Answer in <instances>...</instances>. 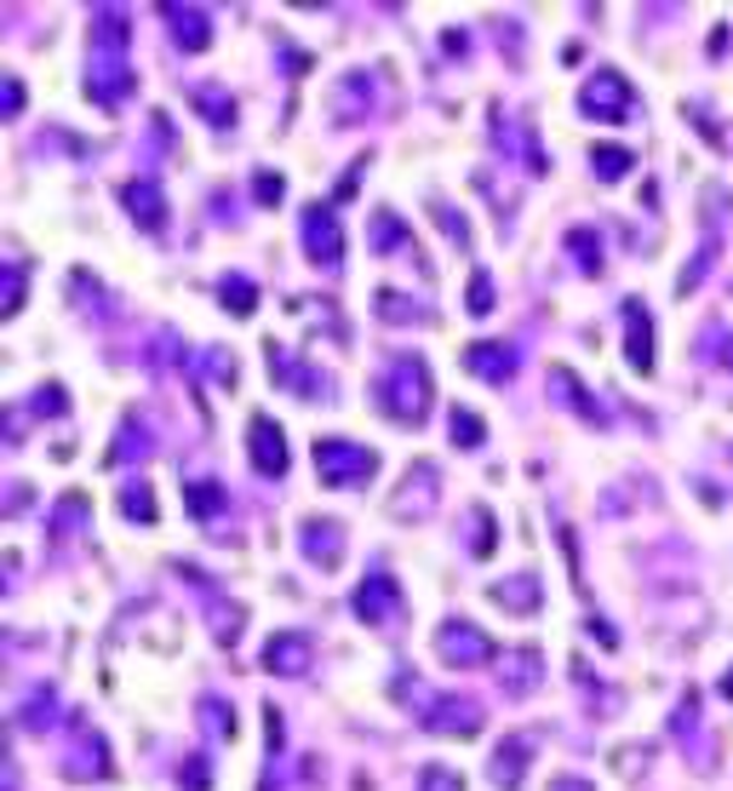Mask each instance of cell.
<instances>
[{
  "label": "cell",
  "instance_id": "obj_41",
  "mask_svg": "<svg viewBox=\"0 0 733 791\" xmlns=\"http://www.w3.org/2000/svg\"><path fill=\"white\" fill-rule=\"evenodd\" d=\"M487 551H493V516L476 511V557H487Z\"/></svg>",
  "mask_w": 733,
  "mask_h": 791
},
{
  "label": "cell",
  "instance_id": "obj_32",
  "mask_svg": "<svg viewBox=\"0 0 733 791\" xmlns=\"http://www.w3.org/2000/svg\"><path fill=\"white\" fill-rule=\"evenodd\" d=\"M447 424H453V448H481V442H487L481 413H471V408H453V413H447Z\"/></svg>",
  "mask_w": 733,
  "mask_h": 791
},
{
  "label": "cell",
  "instance_id": "obj_8",
  "mask_svg": "<svg viewBox=\"0 0 733 791\" xmlns=\"http://www.w3.org/2000/svg\"><path fill=\"white\" fill-rule=\"evenodd\" d=\"M464 368H471L481 384H511L522 356H516L511 339H476V344H464Z\"/></svg>",
  "mask_w": 733,
  "mask_h": 791
},
{
  "label": "cell",
  "instance_id": "obj_47",
  "mask_svg": "<svg viewBox=\"0 0 733 791\" xmlns=\"http://www.w3.org/2000/svg\"><path fill=\"white\" fill-rule=\"evenodd\" d=\"M722 694H728V700H733V672H728V677H722Z\"/></svg>",
  "mask_w": 733,
  "mask_h": 791
},
{
  "label": "cell",
  "instance_id": "obj_26",
  "mask_svg": "<svg viewBox=\"0 0 733 791\" xmlns=\"http://www.w3.org/2000/svg\"><path fill=\"white\" fill-rule=\"evenodd\" d=\"M190 104L201 110V120H213V127H230V120H235V98L223 87H195Z\"/></svg>",
  "mask_w": 733,
  "mask_h": 791
},
{
  "label": "cell",
  "instance_id": "obj_45",
  "mask_svg": "<svg viewBox=\"0 0 733 791\" xmlns=\"http://www.w3.org/2000/svg\"><path fill=\"white\" fill-rule=\"evenodd\" d=\"M550 791H596V786L579 780V775H556V780H550Z\"/></svg>",
  "mask_w": 733,
  "mask_h": 791
},
{
  "label": "cell",
  "instance_id": "obj_3",
  "mask_svg": "<svg viewBox=\"0 0 733 791\" xmlns=\"http://www.w3.org/2000/svg\"><path fill=\"white\" fill-rule=\"evenodd\" d=\"M316 471H321L327 488H361L366 476H378V454L350 442V436H321L316 442Z\"/></svg>",
  "mask_w": 733,
  "mask_h": 791
},
{
  "label": "cell",
  "instance_id": "obj_27",
  "mask_svg": "<svg viewBox=\"0 0 733 791\" xmlns=\"http://www.w3.org/2000/svg\"><path fill=\"white\" fill-rule=\"evenodd\" d=\"M401 247H413V235H407V225L390 207H378L373 213V253H401Z\"/></svg>",
  "mask_w": 733,
  "mask_h": 791
},
{
  "label": "cell",
  "instance_id": "obj_1",
  "mask_svg": "<svg viewBox=\"0 0 733 791\" xmlns=\"http://www.w3.org/2000/svg\"><path fill=\"white\" fill-rule=\"evenodd\" d=\"M127 35H132L127 7H98V24H92V75H87V92H92L98 110H115L120 98L132 92Z\"/></svg>",
  "mask_w": 733,
  "mask_h": 791
},
{
  "label": "cell",
  "instance_id": "obj_31",
  "mask_svg": "<svg viewBox=\"0 0 733 791\" xmlns=\"http://www.w3.org/2000/svg\"><path fill=\"white\" fill-rule=\"evenodd\" d=\"M567 253L584 276H602V253H596V230H567Z\"/></svg>",
  "mask_w": 733,
  "mask_h": 791
},
{
  "label": "cell",
  "instance_id": "obj_2",
  "mask_svg": "<svg viewBox=\"0 0 733 791\" xmlns=\"http://www.w3.org/2000/svg\"><path fill=\"white\" fill-rule=\"evenodd\" d=\"M373 396L396 424H424V413H430V401H436V384H430V368H424L419 356H396Z\"/></svg>",
  "mask_w": 733,
  "mask_h": 791
},
{
  "label": "cell",
  "instance_id": "obj_44",
  "mask_svg": "<svg viewBox=\"0 0 733 791\" xmlns=\"http://www.w3.org/2000/svg\"><path fill=\"white\" fill-rule=\"evenodd\" d=\"M35 408H40V413H64V391H40Z\"/></svg>",
  "mask_w": 733,
  "mask_h": 791
},
{
  "label": "cell",
  "instance_id": "obj_34",
  "mask_svg": "<svg viewBox=\"0 0 733 791\" xmlns=\"http://www.w3.org/2000/svg\"><path fill=\"white\" fill-rule=\"evenodd\" d=\"M201 723H207L218 740H235V717H230V705H223L218 694H207V700H201Z\"/></svg>",
  "mask_w": 733,
  "mask_h": 791
},
{
  "label": "cell",
  "instance_id": "obj_11",
  "mask_svg": "<svg viewBox=\"0 0 733 791\" xmlns=\"http://www.w3.org/2000/svg\"><path fill=\"white\" fill-rule=\"evenodd\" d=\"M304 253H310L316 264H338L344 258V230H338V218L327 207L304 213Z\"/></svg>",
  "mask_w": 733,
  "mask_h": 791
},
{
  "label": "cell",
  "instance_id": "obj_5",
  "mask_svg": "<svg viewBox=\"0 0 733 791\" xmlns=\"http://www.w3.org/2000/svg\"><path fill=\"white\" fill-rule=\"evenodd\" d=\"M579 110H584L590 120H614V127H619V120L636 115V92H630V80H625L619 69H602V75L584 80Z\"/></svg>",
  "mask_w": 733,
  "mask_h": 791
},
{
  "label": "cell",
  "instance_id": "obj_6",
  "mask_svg": "<svg viewBox=\"0 0 733 791\" xmlns=\"http://www.w3.org/2000/svg\"><path fill=\"white\" fill-rule=\"evenodd\" d=\"M436 660L459 665V672H471V665H487V660H493V637H487L481 625H471V620H441V631H436Z\"/></svg>",
  "mask_w": 733,
  "mask_h": 791
},
{
  "label": "cell",
  "instance_id": "obj_22",
  "mask_svg": "<svg viewBox=\"0 0 733 791\" xmlns=\"http://www.w3.org/2000/svg\"><path fill=\"white\" fill-rule=\"evenodd\" d=\"M550 391H556V396L567 401V408H579L590 424H596V431H607V408H602V401L590 396V391H584V384H579L574 373H567V368H556V373H550Z\"/></svg>",
  "mask_w": 733,
  "mask_h": 791
},
{
  "label": "cell",
  "instance_id": "obj_40",
  "mask_svg": "<svg viewBox=\"0 0 733 791\" xmlns=\"http://www.w3.org/2000/svg\"><path fill=\"white\" fill-rule=\"evenodd\" d=\"M0 304H7V316L24 304V264H12V270L0 276Z\"/></svg>",
  "mask_w": 733,
  "mask_h": 791
},
{
  "label": "cell",
  "instance_id": "obj_21",
  "mask_svg": "<svg viewBox=\"0 0 733 791\" xmlns=\"http://www.w3.org/2000/svg\"><path fill=\"white\" fill-rule=\"evenodd\" d=\"M160 17H167V29H172L178 47H190V52H201L213 40V24H207V12H201V7H160Z\"/></svg>",
  "mask_w": 733,
  "mask_h": 791
},
{
  "label": "cell",
  "instance_id": "obj_38",
  "mask_svg": "<svg viewBox=\"0 0 733 791\" xmlns=\"http://www.w3.org/2000/svg\"><path fill=\"white\" fill-rule=\"evenodd\" d=\"M493 304H499V293H493V276H487V270H476V276H471V316H487V310H493Z\"/></svg>",
  "mask_w": 733,
  "mask_h": 791
},
{
  "label": "cell",
  "instance_id": "obj_36",
  "mask_svg": "<svg viewBox=\"0 0 733 791\" xmlns=\"http://www.w3.org/2000/svg\"><path fill=\"white\" fill-rule=\"evenodd\" d=\"M419 791H464V775H453V768L430 763V768H419Z\"/></svg>",
  "mask_w": 733,
  "mask_h": 791
},
{
  "label": "cell",
  "instance_id": "obj_4",
  "mask_svg": "<svg viewBox=\"0 0 733 791\" xmlns=\"http://www.w3.org/2000/svg\"><path fill=\"white\" fill-rule=\"evenodd\" d=\"M356 614L366 625H378V631H401L407 625V597H401L390 567H373V574L356 585Z\"/></svg>",
  "mask_w": 733,
  "mask_h": 791
},
{
  "label": "cell",
  "instance_id": "obj_20",
  "mask_svg": "<svg viewBox=\"0 0 733 791\" xmlns=\"http://www.w3.org/2000/svg\"><path fill=\"white\" fill-rule=\"evenodd\" d=\"M499 682H504V694H533V688L544 682V660H539V648H516V654L499 665Z\"/></svg>",
  "mask_w": 733,
  "mask_h": 791
},
{
  "label": "cell",
  "instance_id": "obj_12",
  "mask_svg": "<svg viewBox=\"0 0 733 791\" xmlns=\"http://www.w3.org/2000/svg\"><path fill=\"white\" fill-rule=\"evenodd\" d=\"M625 356L636 373H654V316L642 310V298H625Z\"/></svg>",
  "mask_w": 733,
  "mask_h": 791
},
{
  "label": "cell",
  "instance_id": "obj_30",
  "mask_svg": "<svg viewBox=\"0 0 733 791\" xmlns=\"http://www.w3.org/2000/svg\"><path fill=\"white\" fill-rule=\"evenodd\" d=\"M57 717V694H52V688H35V694H29V705H24V712H17V723H24V728H35V735H47V723Z\"/></svg>",
  "mask_w": 733,
  "mask_h": 791
},
{
  "label": "cell",
  "instance_id": "obj_46",
  "mask_svg": "<svg viewBox=\"0 0 733 791\" xmlns=\"http://www.w3.org/2000/svg\"><path fill=\"white\" fill-rule=\"evenodd\" d=\"M722 368H733V333H728V344H722Z\"/></svg>",
  "mask_w": 733,
  "mask_h": 791
},
{
  "label": "cell",
  "instance_id": "obj_35",
  "mask_svg": "<svg viewBox=\"0 0 733 791\" xmlns=\"http://www.w3.org/2000/svg\"><path fill=\"white\" fill-rule=\"evenodd\" d=\"M120 511H127L132 522H144V527H150V522H155V494H150V488H138V482H132V488L120 494Z\"/></svg>",
  "mask_w": 733,
  "mask_h": 791
},
{
  "label": "cell",
  "instance_id": "obj_16",
  "mask_svg": "<svg viewBox=\"0 0 733 791\" xmlns=\"http://www.w3.org/2000/svg\"><path fill=\"white\" fill-rule=\"evenodd\" d=\"M120 201H127V213H132L150 235L167 230V201H160V184H155V178H132V184L120 190Z\"/></svg>",
  "mask_w": 733,
  "mask_h": 791
},
{
  "label": "cell",
  "instance_id": "obj_25",
  "mask_svg": "<svg viewBox=\"0 0 733 791\" xmlns=\"http://www.w3.org/2000/svg\"><path fill=\"white\" fill-rule=\"evenodd\" d=\"M373 316H378V321H424V304L407 298L401 288H378V293H373Z\"/></svg>",
  "mask_w": 733,
  "mask_h": 791
},
{
  "label": "cell",
  "instance_id": "obj_18",
  "mask_svg": "<svg viewBox=\"0 0 733 791\" xmlns=\"http://www.w3.org/2000/svg\"><path fill=\"white\" fill-rule=\"evenodd\" d=\"M298 539H304V557H310L316 567H338V557H344V527L338 522L310 516V522L298 527Z\"/></svg>",
  "mask_w": 733,
  "mask_h": 791
},
{
  "label": "cell",
  "instance_id": "obj_23",
  "mask_svg": "<svg viewBox=\"0 0 733 791\" xmlns=\"http://www.w3.org/2000/svg\"><path fill=\"white\" fill-rule=\"evenodd\" d=\"M361 92H373V75H366V69H356V75H344V80H338V98H333L338 127H356V120L373 110V104H361Z\"/></svg>",
  "mask_w": 733,
  "mask_h": 791
},
{
  "label": "cell",
  "instance_id": "obj_10",
  "mask_svg": "<svg viewBox=\"0 0 733 791\" xmlns=\"http://www.w3.org/2000/svg\"><path fill=\"white\" fill-rule=\"evenodd\" d=\"M310 654H316V648H310L304 631H281V637L263 642V672H270V677H304V672H310Z\"/></svg>",
  "mask_w": 733,
  "mask_h": 791
},
{
  "label": "cell",
  "instance_id": "obj_29",
  "mask_svg": "<svg viewBox=\"0 0 733 791\" xmlns=\"http://www.w3.org/2000/svg\"><path fill=\"white\" fill-rule=\"evenodd\" d=\"M596 161H590V167H596V178L602 184H614V178H625L630 167H636V155H630L625 144H602V150H590Z\"/></svg>",
  "mask_w": 733,
  "mask_h": 791
},
{
  "label": "cell",
  "instance_id": "obj_43",
  "mask_svg": "<svg viewBox=\"0 0 733 791\" xmlns=\"http://www.w3.org/2000/svg\"><path fill=\"white\" fill-rule=\"evenodd\" d=\"M183 786H190V791H207V763H183Z\"/></svg>",
  "mask_w": 733,
  "mask_h": 791
},
{
  "label": "cell",
  "instance_id": "obj_39",
  "mask_svg": "<svg viewBox=\"0 0 733 791\" xmlns=\"http://www.w3.org/2000/svg\"><path fill=\"white\" fill-rule=\"evenodd\" d=\"M253 195H258V207H281L287 184H281V173H258V178H253Z\"/></svg>",
  "mask_w": 733,
  "mask_h": 791
},
{
  "label": "cell",
  "instance_id": "obj_24",
  "mask_svg": "<svg viewBox=\"0 0 733 791\" xmlns=\"http://www.w3.org/2000/svg\"><path fill=\"white\" fill-rule=\"evenodd\" d=\"M270 368H275V379H287V391H298V396H321V373H316V368H304L298 356L275 350V344H270Z\"/></svg>",
  "mask_w": 733,
  "mask_h": 791
},
{
  "label": "cell",
  "instance_id": "obj_28",
  "mask_svg": "<svg viewBox=\"0 0 733 791\" xmlns=\"http://www.w3.org/2000/svg\"><path fill=\"white\" fill-rule=\"evenodd\" d=\"M218 304H223L230 316H253V310H258V288H253L247 276H223V281H218Z\"/></svg>",
  "mask_w": 733,
  "mask_h": 791
},
{
  "label": "cell",
  "instance_id": "obj_37",
  "mask_svg": "<svg viewBox=\"0 0 733 791\" xmlns=\"http://www.w3.org/2000/svg\"><path fill=\"white\" fill-rule=\"evenodd\" d=\"M430 213H436V225H441L447 235H453L459 247H471V225H464V218H459L453 207H447V201H430Z\"/></svg>",
  "mask_w": 733,
  "mask_h": 791
},
{
  "label": "cell",
  "instance_id": "obj_19",
  "mask_svg": "<svg viewBox=\"0 0 733 791\" xmlns=\"http://www.w3.org/2000/svg\"><path fill=\"white\" fill-rule=\"evenodd\" d=\"M493 602H504L511 614H539V602H544V579L533 574V567H522V574H511V579H499V585H493Z\"/></svg>",
  "mask_w": 733,
  "mask_h": 791
},
{
  "label": "cell",
  "instance_id": "obj_42",
  "mask_svg": "<svg viewBox=\"0 0 733 791\" xmlns=\"http://www.w3.org/2000/svg\"><path fill=\"white\" fill-rule=\"evenodd\" d=\"M0 110H7V115L24 110V80H7V87H0Z\"/></svg>",
  "mask_w": 733,
  "mask_h": 791
},
{
  "label": "cell",
  "instance_id": "obj_15",
  "mask_svg": "<svg viewBox=\"0 0 733 791\" xmlns=\"http://www.w3.org/2000/svg\"><path fill=\"white\" fill-rule=\"evenodd\" d=\"M183 505H190V522L218 527L223 511H230V488H223L218 476H190V482H183Z\"/></svg>",
  "mask_w": 733,
  "mask_h": 791
},
{
  "label": "cell",
  "instance_id": "obj_14",
  "mask_svg": "<svg viewBox=\"0 0 733 791\" xmlns=\"http://www.w3.org/2000/svg\"><path fill=\"white\" fill-rule=\"evenodd\" d=\"M57 768H64L69 780H104V775H110V745L98 740L87 723H80V740L69 745V757L57 763Z\"/></svg>",
  "mask_w": 733,
  "mask_h": 791
},
{
  "label": "cell",
  "instance_id": "obj_33",
  "mask_svg": "<svg viewBox=\"0 0 733 791\" xmlns=\"http://www.w3.org/2000/svg\"><path fill=\"white\" fill-rule=\"evenodd\" d=\"M717 253H722L717 241H705V247H699V258H687V270H682V281H677V293H682V298H687V293H694L699 281L710 276V264H717Z\"/></svg>",
  "mask_w": 733,
  "mask_h": 791
},
{
  "label": "cell",
  "instance_id": "obj_7",
  "mask_svg": "<svg viewBox=\"0 0 733 791\" xmlns=\"http://www.w3.org/2000/svg\"><path fill=\"white\" fill-rule=\"evenodd\" d=\"M419 723L430 728V735H481V705L464 700V694H430V705H419Z\"/></svg>",
  "mask_w": 733,
  "mask_h": 791
},
{
  "label": "cell",
  "instance_id": "obj_13",
  "mask_svg": "<svg viewBox=\"0 0 733 791\" xmlns=\"http://www.w3.org/2000/svg\"><path fill=\"white\" fill-rule=\"evenodd\" d=\"M527 763H533V735H511V740H499V752H493V763H487V775H493L499 791H516L527 780Z\"/></svg>",
  "mask_w": 733,
  "mask_h": 791
},
{
  "label": "cell",
  "instance_id": "obj_9",
  "mask_svg": "<svg viewBox=\"0 0 733 791\" xmlns=\"http://www.w3.org/2000/svg\"><path fill=\"white\" fill-rule=\"evenodd\" d=\"M247 454H253V471L258 476H270V482L287 476V436H281L275 419L253 413V424H247Z\"/></svg>",
  "mask_w": 733,
  "mask_h": 791
},
{
  "label": "cell",
  "instance_id": "obj_17",
  "mask_svg": "<svg viewBox=\"0 0 733 791\" xmlns=\"http://www.w3.org/2000/svg\"><path fill=\"white\" fill-rule=\"evenodd\" d=\"M436 464H413V471H407V482H401V494L390 499V516H413V511H430L436 505Z\"/></svg>",
  "mask_w": 733,
  "mask_h": 791
}]
</instances>
